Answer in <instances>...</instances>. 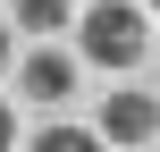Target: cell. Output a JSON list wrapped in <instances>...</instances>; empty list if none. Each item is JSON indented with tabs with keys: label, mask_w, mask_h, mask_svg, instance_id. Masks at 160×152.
<instances>
[{
	"label": "cell",
	"mask_w": 160,
	"mask_h": 152,
	"mask_svg": "<svg viewBox=\"0 0 160 152\" xmlns=\"http://www.w3.org/2000/svg\"><path fill=\"white\" fill-rule=\"evenodd\" d=\"M143 51H152V17H143L135 0H93V8L76 17V59H93V68H110V76H135Z\"/></svg>",
	"instance_id": "1"
},
{
	"label": "cell",
	"mask_w": 160,
	"mask_h": 152,
	"mask_svg": "<svg viewBox=\"0 0 160 152\" xmlns=\"http://www.w3.org/2000/svg\"><path fill=\"white\" fill-rule=\"evenodd\" d=\"M8 144H17V118H8V102H0V152H8Z\"/></svg>",
	"instance_id": "6"
},
{
	"label": "cell",
	"mask_w": 160,
	"mask_h": 152,
	"mask_svg": "<svg viewBox=\"0 0 160 152\" xmlns=\"http://www.w3.org/2000/svg\"><path fill=\"white\" fill-rule=\"evenodd\" d=\"M17 68V93L25 102H68L76 93V59L68 51H25V59H8Z\"/></svg>",
	"instance_id": "2"
},
{
	"label": "cell",
	"mask_w": 160,
	"mask_h": 152,
	"mask_svg": "<svg viewBox=\"0 0 160 152\" xmlns=\"http://www.w3.org/2000/svg\"><path fill=\"white\" fill-rule=\"evenodd\" d=\"M8 59H17V34H8V25H0V68H8Z\"/></svg>",
	"instance_id": "7"
},
{
	"label": "cell",
	"mask_w": 160,
	"mask_h": 152,
	"mask_svg": "<svg viewBox=\"0 0 160 152\" xmlns=\"http://www.w3.org/2000/svg\"><path fill=\"white\" fill-rule=\"evenodd\" d=\"M68 0H8V25H25V34H68Z\"/></svg>",
	"instance_id": "4"
},
{
	"label": "cell",
	"mask_w": 160,
	"mask_h": 152,
	"mask_svg": "<svg viewBox=\"0 0 160 152\" xmlns=\"http://www.w3.org/2000/svg\"><path fill=\"white\" fill-rule=\"evenodd\" d=\"M93 135H101V144H152V135H160V110H152V93H110Z\"/></svg>",
	"instance_id": "3"
},
{
	"label": "cell",
	"mask_w": 160,
	"mask_h": 152,
	"mask_svg": "<svg viewBox=\"0 0 160 152\" xmlns=\"http://www.w3.org/2000/svg\"><path fill=\"white\" fill-rule=\"evenodd\" d=\"M101 135L93 127H76V118H51V127H34V152H93Z\"/></svg>",
	"instance_id": "5"
}]
</instances>
